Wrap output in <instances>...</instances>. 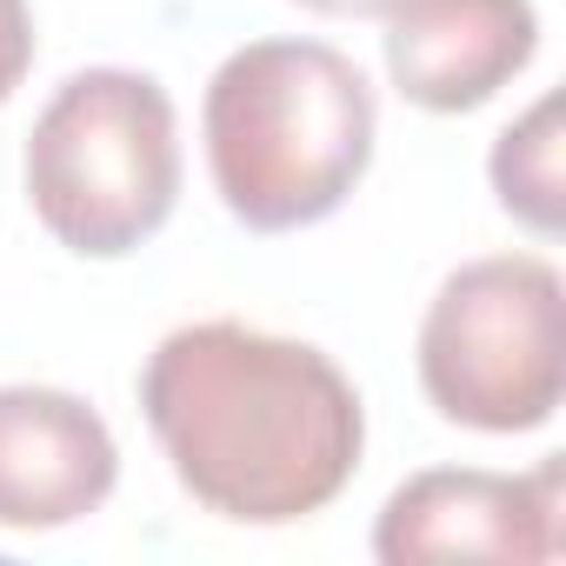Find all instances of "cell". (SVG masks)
I'll use <instances>...</instances> for the list:
<instances>
[{"label":"cell","mask_w":566,"mask_h":566,"mask_svg":"<svg viewBox=\"0 0 566 566\" xmlns=\"http://www.w3.org/2000/svg\"><path fill=\"white\" fill-rule=\"evenodd\" d=\"M28 200L41 227L87 260H120L154 240L180 200L167 87L134 67L74 74L28 134Z\"/></svg>","instance_id":"3"},{"label":"cell","mask_w":566,"mask_h":566,"mask_svg":"<svg viewBox=\"0 0 566 566\" xmlns=\"http://www.w3.org/2000/svg\"><path fill=\"white\" fill-rule=\"evenodd\" d=\"M140 413L174 460V480L240 526L321 513L340 500L367 447L354 380L321 347L247 321L167 334L140 374Z\"/></svg>","instance_id":"1"},{"label":"cell","mask_w":566,"mask_h":566,"mask_svg":"<svg viewBox=\"0 0 566 566\" xmlns=\"http://www.w3.org/2000/svg\"><path fill=\"white\" fill-rule=\"evenodd\" d=\"M120 447L107 420L61 387H0V526L54 533L107 506Z\"/></svg>","instance_id":"6"},{"label":"cell","mask_w":566,"mask_h":566,"mask_svg":"<svg viewBox=\"0 0 566 566\" xmlns=\"http://www.w3.org/2000/svg\"><path fill=\"white\" fill-rule=\"evenodd\" d=\"M380 21L387 74L427 114L486 107L539 48L533 0H394Z\"/></svg>","instance_id":"7"},{"label":"cell","mask_w":566,"mask_h":566,"mask_svg":"<svg viewBox=\"0 0 566 566\" xmlns=\"http://www.w3.org/2000/svg\"><path fill=\"white\" fill-rule=\"evenodd\" d=\"M559 480H566L559 460L533 473H480V467L413 473L380 506L374 553L387 566H427V559L539 566L559 553Z\"/></svg>","instance_id":"5"},{"label":"cell","mask_w":566,"mask_h":566,"mask_svg":"<svg viewBox=\"0 0 566 566\" xmlns=\"http://www.w3.org/2000/svg\"><path fill=\"white\" fill-rule=\"evenodd\" d=\"M486 174H493L500 207H506L520 227H533V233H546V240L559 233V220H566V207H559V94L533 101V107L493 140Z\"/></svg>","instance_id":"8"},{"label":"cell","mask_w":566,"mask_h":566,"mask_svg":"<svg viewBox=\"0 0 566 566\" xmlns=\"http://www.w3.org/2000/svg\"><path fill=\"white\" fill-rule=\"evenodd\" d=\"M34 67V14L28 0H0V101H8Z\"/></svg>","instance_id":"9"},{"label":"cell","mask_w":566,"mask_h":566,"mask_svg":"<svg viewBox=\"0 0 566 566\" xmlns=\"http://www.w3.org/2000/svg\"><path fill=\"white\" fill-rule=\"evenodd\" d=\"M420 387L453 427H546L566 400L559 266L539 253H486L447 273L420 321Z\"/></svg>","instance_id":"4"},{"label":"cell","mask_w":566,"mask_h":566,"mask_svg":"<svg viewBox=\"0 0 566 566\" xmlns=\"http://www.w3.org/2000/svg\"><path fill=\"white\" fill-rule=\"evenodd\" d=\"M374 87L327 41H247L207 81L200 134L227 213L253 233L327 220L374 160Z\"/></svg>","instance_id":"2"},{"label":"cell","mask_w":566,"mask_h":566,"mask_svg":"<svg viewBox=\"0 0 566 566\" xmlns=\"http://www.w3.org/2000/svg\"><path fill=\"white\" fill-rule=\"evenodd\" d=\"M301 8L334 14V21H374V14H387V8H394V0H301Z\"/></svg>","instance_id":"10"}]
</instances>
